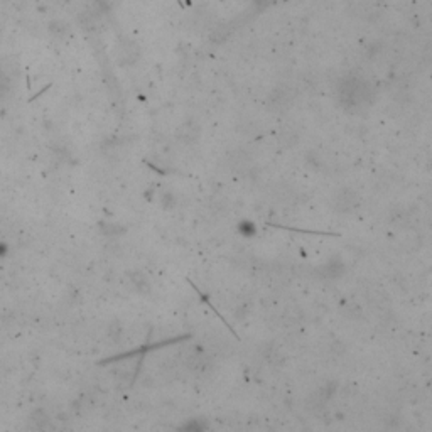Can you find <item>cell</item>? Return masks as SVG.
Instances as JSON below:
<instances>
[{"instance_id": "5b68a950", "label": "cell", "mask_w": 432, "mask_h": 432, "mask_svg": "<svg viewBox=\"0 0 432 432\" xmlns=\"http://www.w3.org/2000/svg\"><path fill=\"white\" fill-rule=\"evenodd\" d=\"M128 277H130L132 289L135 291L137 294H143V292H147L149 289H151L147 279L143 275H140V273H128Z\"/></svg>"}, {"instance_id": "6da1fadb", "label": "cell", "mask_w": 432, "mask_h": 432, "mask_svg": "<svg viewBox=\"0 0 432 432\" xmlns=\"http://www.w3.org/2000/svg\"><path fill=\"white\" fill-rule=\"evenodd\" d=\"M188 338H191V336H179V338H172V339H166V341H159V343H156V344H143V346H140V348H137V349H133V351H128V353H122V354H117V356H113V358H108V359H105L103 363H112V362H118V359H125V358H130V356H133V354H146L147 351H152V349H159V348H162V346H167V344H172V343H177V341H182V339H188Z\"/></svg>"}, {"instance_id": "7a4b0ae2", "label": "cell", "mask_w": 432, "mask_h": 432, "mask_svg": "<svg viewBox=\"0 0 432 432\" xmlns=\"http://www.w3.org/2000/svg\"><path fill=\"white\" fill-rule=\"evenodd\" d=\"M334 203H336V209L351 211L358 206V198L351 189H344V191H339V193L336 194Z\"/></svg>"}, {"instance_id": "52a82bcc", "label": "cell", "mask_w": 432, "mask_h": 432, "mask_svg": "<svg viewBox=\"0 0 432 432\" xmlns=\"http://www.w3.org/2000/svg\"><path fill=\"white\" fill-rule=\"evenodd\" d=\"M105 228H107L105 233H108V235H122L125 232V228H123L122 225H107Z\"/></svg>"}, {"instance_id": "277c9868", "label": "cell", "mask_w": 432, "mask_h": 432, "mask_svg": "<svg viewBox=\"0 0 432 432\" xmlns=\"http://www.w3.org/2000/svg\"><path fill=\"white\" fill-rule=\"evenodd\" d=\"M188 282H189V284H191V287H193V289H194V291H196V292H198V294H199V297H201V301H204V302H206V304H208V306H209V309H211V311H213V313H214L216 316H218V318H220V319H222V321H223V324H225V326H227V328L230 329V333H232V334H233V338H237V339H240V338H238V334H237V333H235V329L232 328V326H230V323H228V321H227V319H225V318H223V316H222V314H220V313H218V309H216V307H214L213 304H211V301L208 299V296H204V294H203V292H201V291L198 289V287H196V284H193V282H191L189 279H188Z\"/></svg>"}, {"instance_id": "8992f818", "label": "cell", "mask_w": 432, "mask_h": 432, "mask_svg": "<svg viewBox=\"0 0 432 432\" xmlns=\"http://www.w3.org/2000/svg\"><path fill=\"white\" fill-rule=\"evenodd\" d=\"M198 135H199V128L193 127L191 123H186V125L181 127V130H179V137L186 143H193L194 140H198Z\"/></svg>"}, {"instance_id": "3957f363", "label": "cell", "mask_w": 432, "mask_h": 432, "mask_svg": "<svg viewBox=\"0 0 432 432\" xmlns=\"http://www.w3.org/2000/svg\"><path fill=\"white\" fill-rule=\"evenodd\" d=\"M343 272H344V267L339 260H329L323 267V277H328V279H336V277H339Z\"/></svg>"}]
</instances>
